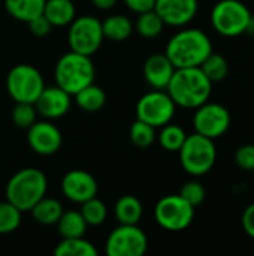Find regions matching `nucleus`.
Here are the masks:
<instances>
[{
	"mask_svg": "<svg viewBox=\"0 0 254 256\" xmlns=\"http://www.w3.org/2000/svg\"><path fill=\"white\" fill-rule=\"evenodd\" d=\"M168 94L172 98L175 105L196 110L210 100L213 92V82L198 68H180L175 69L168 87Z\"/></svg>",
	"mask_w": 254,
	"mask_h": 256,
	"instance_id": "1",
	"label": "nucleus"
},
{
	"mask_svg": "<svg viewBox=\"0 0 254 256\" xmlns=\"http://www.w3.org/2000/svg\"><path fill=\"white\" fill-rule=\"evenodd\" d=\"M211 52L213 44L208 34L199 28L180 30L169 39L165 51L175 69L198 68Z\"/></svg>",
	"mask_w": 254,
	"mask_h": 256,
	"instance_id": "2",
	"label": "nucleus"
},
{
	"mask_svg": "<svg viewBox=\"0 0 254 256\" xmlns=\"http://www.w3.org/2000/svg\"><path fill=\"white\" fill-rule=\"evenodd\" d=\"M46 176L37 168H24L15 172L6 184V201L21 212H30L46 195Z\"/></svg>",
	"mask_w": 254,
	"mask_h": 256,
	"instance_id": "3",
	"label": "nucleus"
},
{
	"mask_svg": "<svg viewBox=\"0 0 254 256\" xmlns=\"http://www.w3.org/2000/svg\"><path fill=\"white\" fill-rule=\"evenodd\" d=\"M94 64L90 56H84L75 51L63 54L54 69L55 82L69 94L78 93L94 81Z\"/></svg>",
	"mask_w": 254,
	"mask_h": 256,
	"instance_id": "4",
	"label": "nucleus"
},
{
	"mask_svg": "<svg viewBox=\"0 0 254 256\" xmlns=\"http://www.w3.org/2000/svg\"><path fill=\"white\" fill-rule=\"evenodd\" d=\"M178 153L183 170L195 177L208 174L217 160V148L214 140L207 138L198 132L187 135Z\"/></svg>",
	"mask_w": 254,
	"mask_h": 256,
	"instance_id": "5",
	"label": "nucleus"
},
{
	"mask_svg": "<svg viewBox=\"0 0 254 256\" xmlns=\"http://www.w3.org/2000/svg\"><path fill=\"white\" fill-rule=\"evenodd\" d=\"M252 16L250 9L240 0H220L211 10V24L217 33L226 38H235L246 33Z\"/></svg>",
	"mask_w": 254,
	"mask_h": 256,
	"instance_id": "6",
	"label": "nucleus"
},
{
	"mask_svg": "<svg viewBox=\"0 0 254 256\" xmlns=\"http://www.w3.org/2000/svg\"><path fill=\"white\" fill-rule=\"evenodd\" d=\"M43 87L42 74L31 64H16L6 76V90L15 102L34 104Z\"/></svg>",
	"mask_w": 254,
	"mask_h": 256,
	"instance_id": "7",
	"label": "nucleus"
},
{
	"mask_svg": "<svg viewBox=\"0 0 254 256\" xmlns=\"http://www.w3.org/2000/svg\"><path fill=\"white\" fill-rule=\"evenodd\" d=\"M67 42L70 51L91 57L94 52H97L103 42L102 22L91 15L73 18V21L69 24Z\"/></svg>",
	"mask_w": 254,
	"mask_h": 256,
	"instance_id": "8",
	"label": "nucleus"
},
{
	"mask_svg": "<svg viewBox=\"0 0 254 256\" xmlns=\"http://www.w3.org/2000/svg\"><path fill=\"white\" fill-rule=\"evenodd\" d=\"M156 222L166 231H183L189 228L195 218V207L181 195L163 196L154 208Z\"/></svg>",
	"mask_w": 254,
	"mask_h": 256,
	"instance_id": "9",
	"label": "nucleus"
},
{
	"mask_svg": "<svg viewBox=\"0 0 254 256\" xmlns=\"http://www.w3.org/2000/svg\"><path fill=\"white\" fill-rule=\"evenodd\" d=\"M175 102L168 92L154 88L144 94L136 104V118L151 124L153 128H162L175 116Z\"/></svg>",
	"mask_w": 254,
	"mask_h": 256,
	"instance_id": "10",
	"label": "nucleus"
},
{
	"mask_svg": "<svg viewBox=\"0 0 254 256\" xmlns=\"http://www.w3.org/2000/svg\"><path fill=\"white\" fill-rule=\"evenodd\" d=\"M148 238L138 225L120 224L115 228L105 244L108 256H141L147 252Z\"/></svg>",
	"mask_w": 254,
	"mask_h": 256,
	"instance_id": "11",
	"label": "nucleus"
},
{
	"mask_svg": "<svg viewBox=\"0 0 254 256\" xmlns=\"http://www.w3.org/2000/svg\"><path fill=\"white\" fill-rule=\"evenodd\" d=\"M231 122L232 118L228 108L213 102H205L204 105L198 106L193 116L195 130L211 140L223 136L228 132Z\"/></svg>",
	"mask_w": 254,
	"mask_h": 256,
	"instance_id": "12",
	"label": "nucleus"
},
{
	"mask_svg": "<svg viewBox=\"0 0 254 256\" xmlns=\"http://www.w3.org/2000/svg\"><path fill=\"white\" fill-rule=\"evenodd\" d=\"M27 142L34 153L51 156L60 150L63 135L60 129L49 122H34L27 129Z\"/></svg>",
	"mask_w": 254,
	"mask_h": 256,
	"instance_id": "13",
	"label": "nucleus"
},
{
	"mask_svg": "<svg viewBox=\"0 0 254 256\" xmlns=\"http://www.w3.org/2000/svg\"><path fill=\"white\" fill-rule=\"evenodd\" d=\"M99 184L97 180L87 171L72 170L64 174L61 180V192L63 195L76 204H82L97 195Z\"/></svg>",
	"mask_w": 254,
	"mask_h": 256,
	"instance_id": "14",
	"label": "nucleus"
},
{
	"mask_svg": "<svg viewBox=\"0 0 254 256\" xmlns=\"http://www.w3.org/2000/svg\"><path fill=\"white\" fill-rule=\"evenodd\" d=\"M198 0H156L154 10L165 24L183 27L189 24L198 14Z\"/></svg>",
	"mask_w": 254,
	"mask_h": 256,
	"instance_id": "15",
	"label": "nucleus"
},
{
	"mask_svg": "<svg viewBox=\"0 0 254 256\" xmlns=\"http://www.w3.org/2000/svg\"><path fill=\"white\" fill-rule=\"evenodd\" d=\"M70 96L66 90L58 86L43 87L42 93L34 102L36 111L45 118H60L63 117L70 108Z\"/></svg>",
	"mask_w": 254,
	"mask_h": 256,
	"instance_id": "16",
	"label": "nucleus"
},
{
	"mask_svg": "<svg viewBox=\"0 0 254 256\" xmlns=\"http://www.w3.org/2000/svg\"><path fill=\"white\" fill-rule=\"evenodd\" d=\"M175 72V66L166 54H153L144 63V76L147 82L157 90H165Z\"/></svg>",
	"mask_w": 254,
	"mask_h": 256,
	"instance_id": "17",
	"label": "nucleus"
},
{
	"mask_svg": "<svg viewBox=\"0 0 254 256\" xmlns=\"http://www.w3.org/2000/svg\"><path fill=\"white\" fill-rule=\"evenodd\" d=\"M43 16L52 27L69 26L75 18V4L72 0H45Z\"/></svg>",
	"mask_w": 254,
	"mask_h": 256,
	"instance_id": "18",
	"label": "nucleus"
},
{
	"mask_svg": "<svg viewBox=\"0 0 254 256\" xmlns=\"http://www.w3.org/2000/svg\"><path fill=\"white\" fill-rule=\"evenodd\" d=\"M63 212L61 202L55 198H46V195L30 210L33 219L40 225H57Z\"/></svg>",
	"mask_w": 254,
	"mask_h": 256,
	"instance_id": "19",
	"label": "nucleus"
},
{
	"mask_svg": "<svg viewBox=\"0 0 254 256\" xmlns=\"http://www.w3.org/2000/svg\"><path fill=\"white\" fill-rule=\"evenodd\" d=\"M45 0H4V8L10 16L28 22L43 14Z\"/></svg>",
	"mask_w": 254,
	"mask_h": 256,
	"instance_id": "20",
	"label": "nucleus"
},
{
	"mask_svg": "<svg viewBox=\"0 0 254 256\" xmlns=\"http://www.w3.org/2000/svg\"><path fill=\"white\" fill-rule=\"evenodd\" d=\"M114 213L118 224L138 225L142 218V204L136 196L124 195L117 201Z\"/></svg>",
	"mask_w": 254,
	"mask_h": 256,
	"instance_id": "21",
	"label": "nucleus"
},
{
	"mask_svg": "<svg viewBox=\"0 0 254 256\" xmlns=\"http://www.w3.org/2000/svg\"><path fill=\"white\" fill-rule=\"evenodd\" d=\"M102 30H103V38L114 42H121L132 34L133 24L124 15H111L102 22Z\"/></svg>",
	"mask_w": 254,
	"mask_h": 256,
	"instance_id": "22",
	"label": "nucleus"
},
{
	"mask_svg": "<svg viewBox=\"0 0 254 256\" xmlns=\"http://www.w3.org/2000/svg\"><path fill=\"white\" fill-rule=\"evenodd\" d=\"M73 96H75L76 105L81 110L87 111V112H96V111H99L105 105V102H106L105 92L99 86H96L93 82L88 84L87 87L81 88Z\"/></svg>",
	"mask_w": 254,
	"mask_h": 256,
	"instance_id": "23",
	"label": "nucleus"
},
{
	"mask_svg": "<svg viewBox=\"0 0 254 256\" xmlns=\"http://www.w3.org/2000/svg\"><path fill=\"white\" fill-rule=\"evenodd\" d=\"M58 232L63 238H75V237H84L87 231V222L82 218L81 212H63L61 218L57 222Z\"/></svg>",
	"mask_w": 254,
	"mask_h": 256,
	"instance_id": "24",
	"label": "nucleus"
},
{
	"mask_svg": "<svg viewBox=\"0 0 254 256\" xmlns=\"http://www.w3.org/2000/svg\"><path fill=\"white\" fill-rule=\"evenodd\" d=\"M57 256H96L97 249L84 237L63 238L54 249Z\"/></svg>",
	"mask_w": 254,
	"mask_h": 256,
	"instance_id": "25",
	"label": "nucleus"
},
{
	"mask_svg": "<svg viewBox=\"0 0 254 256\" xmlns=\"http://www.w3.org/2000/svg\"><path fill=\"white\" fill-rule=\"evenodd\" d=\"M202 69V72L208 76V80L211 82H219L223 81L228 74H229V63L228 60L217 52H211L199 66Z\"/></svg>",
	"mask_w": 254,
	"mask_h": 256,
	"instance_id": "26",
	"label": "nucleus"
},
{
	"mask_svg": "<svg viewBox=\"0 0 254 256\" xmlns=\"http://www.w3.org/2000/svg\"><path fill=\"white\" fill-rule=\"evenodd\" d=\"M163 27H165V22L154 9L139 14L136 20V30L144 38L151 39V38L159 36L163 32Z\"/></svg>",
	"mask_w": 254,
	"mask_h": 256,
	"instance_id": "27",
	"label": "nucleus"
},
{
	"mask_svg": "<svg viewBox=\"0 0 254 256\" xmlns=\"http://www.w3.org/2000/svg\"><path fill=\"white\" fill-rule=\"evenodd\" d=\"M186 138L187 134L184 132V129L172 123L162 126V130L159 134V142L166 152H180Z\"/></svg>",
	"mask_w": 254,
	"mask_h": 256,
	"instance_id": "28",
	"label": "nucleus"
},
{
	"mask_svg": "<svg viewBox=\"0 0 254 256\" xmlns=\"http://www.w3.org/2000/svg\"><path fill=\"white\" fill-rule=\"evenodd\" d=\"M129 136L136 147L148 148L156 141V128L136 118V122L130 126Z\"/></svg>",
	"mask_w": 254,
	"mask_h": 256,
	"instance_id": "29",
	"label": "nucleus"
},
{
	"mask_svg": "<svg viewBox=\"0 0 254 256\" xmlns=\"http://www.w3.org/2000/svg\"><path fill=\"white\" fill-rule=\"evenodd\" d=\"M81 214L85 219L87 225L97 226L106 220L108 210H106V206L94 196V198L81 204Z\"/></svg>",
	"mask_w": 254,
	"mask_h": 256,
	"instance_id": "30",
	"label": "nucleus"
},
{
	"mask_svg": "<svg viewBox=\"0 0 254 256\" xmlns=\"http://www.w3.org/2000/svg\"><path fill=\"white\" fill-rule=\"evenodd\" d=\"M21 210L9 201L0 202V234L13 232L21 224Z\"/></svg>",
	"mask_w": 254,
	"mask_h": 256,
	"instance_id": "31",
	"label": "nucleus"
},
{
	"mask_svg": "<svg viewBox=\"0 0 254 256\" xmlns=\"http://www.w3.org/2000/svg\"><path fill=\"white\" fill-rule=\"evenodd\" d=\"M36 106L34 104L27 102H15V106L12 108V122L19 129H28L36 122Z\"/></svg>",
	"mask_w": 254,
	"mask_h": 256,
	"instance_id": "32",
	"label": "nucleus"
},
{
	"mask_svg": "<svg viewBox=\"0 0 254 256\" xmlns=\"http://www.w3.org/2000/svg\"><path fill=\"white\" fill-rule=\"evenodd\" d=\"M180 195H181V198H184L190 206L198 207V206H201V204L205 201L207 190H205V188H204L199 182H187V183L181 188Z\"/></svg>",
	"mask_w": 254,
	"mask_h": 256,
	"instance_id": "33",
	"label": "nucleus"
},
{
	"mask_svg": "<svg viewBox=\"0 0 254 256\" xmlns=\"http://www.w3.org/2000/svg\"><path fill=\"white\" fill-rule=\"evenodd\" d=\"M235 164L244 171H254V146L244 144L235 153Z\"/></svg>",
	"mask_w": 254,
	"mask_h": 256,
	"instance_id": "34",
	"label": "nucleus"
},
{
	"mask_svg": "<svg viewBox=\"0 0 254 256\" xmlns=\"http://www.w3.org/2000/svg\"><path fill=\"white\" fill-rule=\"evenodd\" d=\"M27 24H28L30 32H31L34 36H46V34L51 32V28H52L51 22L43 16V14L39 15V16H36V18H33V20L28 21Z\"/></svg>",
	"mask_w": 254,
	"mask_h": 256,
	"instance_id": "35",
	"label": "nucleus"
},
{
	"mask_svg": "<svg viewBox=\"0 0 254 256\" xmlns=\"http://www.w3.org/2000/svg\"><path fill=\"white\" fill-rule=\"evenodd\" d=\"M241 224H243L246 234L254 240V202L244 210L243 218H241Z\"/></svg>",
	"mask_w": 254,
	"mask_h": 256,
	"instance_id": "36",
	"label": "nucleus"
},
{
	"mask_svg": "<svg viewBox=\"0 0 254 256\" xmlns=\"http://www.w3.org/2000/svg\"><path fill=\"white\" fill-rule=\"evenodd\" d=\"M124 3L127 4V8L136 14H142L147 10L154 9L156 0H124Z\"/></svg>",
	"mask_w": 254,
	"mask_h": 256,
	"instance_id": "37",
	"label": "nucleus"
},
{
	"mask_svg": "<svg viewBox=\"0 0 254 256\" xmlns=\"http://www.w3.org/2000/svg\"><path fill=\"white\" fill-rule=\"evenodd\" d=\"M91 2L97 9H102V10H108V9L114 8L117 3V0H91Z\"/></svg>",
	"mask_w": 254,
	"mask_h": 256,
	"instance_id": "38",
	"label": "nucleus"
},
{
	"mask_svg": "<svg viewBox=\"0 0 254 256\" xmlns=\"http://www.w3.org/2000/svg\"><path fill=\"white\" fill-rule=\"evenodd\" d=\"M246 33L250 34V36H254V15L252 14L249 22H247V27H246Z\"/></svg>",
	"mask_w": 254,
	"mask_h": 256,
	"instance_id": "39",
	"label": "nucleus"
}]
</instances>
